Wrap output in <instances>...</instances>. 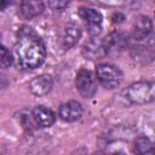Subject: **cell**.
Listing matches in <instances>:
<instances>
[{
  "instance_id": "cell-9",
  "label": "cell",
  "mask_w": 155,
  "mask_h": 155,
  "mask_svg": "<svg viewBox=\"0 0 155 155\" xmlns=\"http://www.w3.org/2000/svg\"><path fill=\"white\" fill-rule=\"evenodd\" d=\"M31 115H33V119H34L36 126L42 127V128L52 126L54 124V121H56L54 113L51 109H48V108H46L44 105L35 107L33 113H31Z\"/></svg>"
},
{
  "instance_id": "cell-11",
  "label": "cell",
  "mask_w": 155,
  "mask_h": 155,
  "mask_svg": "<svg viewBox=\"0 0 155 155\" xmlns=\"http://www.w3.org/2000/svg\"><path fill=\"white\" fill-rule=\"evenodd\" d=\"M153 30L151 19L147 16H139L133 25V36L136 40H143L149 36Z\"/></svg>"
},
{
  "instance_id": "cell-16",
  "label": "cell",
  "mask_w": 155,
  "mask_h": 155,
  "mask_svg": "<svg viewBox=\"0 0 155 155\" xmlns=\"http://www.w3.org/2000/svg\"><path fill=\"white\" fill-rule=\"evenodd\" d=\"M50 7H52L53 10H64L68 5L69 1H61V0H53V1H48L47 2Z\"/></svg>"
},
{
  "instance_id": "cell-7",
  "label": "cell",
  "mask_w": 155,
  "mask_h": 155,
  "mask_svg": "<svg viewBox=\"0 0 155 155\" xmlns=\"http://www.w3.org/2000/svg\"><path fill=\"white\" fill-rule=\"evenodd\" d=\"M82 107L76 101H68L59 107V117L67 122H74L82 116Z\"/></svg>"
},
{
  "instance_id": "cell-13",
  "label": "cell",
  "mask_w": 155,
  "mask_h": 155,
  "mask_svg": "<svg viewBox=\"0 0 155 155\" xmlns=\"http://www.w3.org/2000/svg\"><path fill=\"white\" fill-rule=\"evenodd\" d=\"M45 6L39 0H24L21 4V12L25 18H33L42 13Z\"/></svg>"
},
{
  "instance_id": "cell-18",
  "label": "cell",
  "mask_w": 155,
  "mask_h": 155,
  "mask_svg": "<svg viewBox=\"0 0 155 155\" xmlns=\"http://www.w3.org/2000/svg\"><path fill=\"white\" fill-rule=\"evenodd\" d=\"M11 2H8V1H0V10H5V7L6 6H8Z\"/></svg>"
},
{
  "instance_id": "cell-10",
  "label": "cell",
  "mask_w": 155,
  "mask_h": 155,
  "mask_svg": "<svg viewBox=\"0 0 155 155\" xmlns=\"http://www.w3.org/2000/svg\"><path fill=\"white\" fill-rule=\"evenodd\" d=\"M107 52H117L127 45V36L121 31H113L103 40Z\"/></svg>"
},
{
  "instance_id": "cell-2",
  "label": "cell",
  "mask_w": 155,
  "mask_h": 155,
  "mask_svg": "<svg viewBox=\"0 0 155 155\" xmlns=\"http://www.w3.org/2000/svg\"><path fill=\"white\" fill-rule=\"evenodd\" d=\"M127 98L133 104H147L154 101V82L153 81H138L132 84L127 88Z\"/></svg>"
},
{
  "instance_id": "cell-19",
  "label": "cell",
  "mask_w": 155,
  "mask_h": 155,
  "mask_svg": "<svg viewBox=\"0 0 155 155\" xmlns=\"http://www.w3.org/2000/svg\"><path fill=\"white\" fill-rule=\"evenodd\" d=\"M111 155H126V154L122 153V151H117V153H114V154H111Z\"/></svg>"
},
{
  "instance_id": "cell-8",
  "label": "cell",
  "mask_w": 155,
  "mask_h": 155,
  "mask_svg": "<svg viewBox=\"0 0 155 155\" xmlns=\"http://www.w3.org/2000/svg\"><path fill=\"white\" fill-rule=\"evenodd\" d=\"M52 86H53L52 78L50 75H46V74L35 76L29 82V90H30V92L33 94H35V96H39V97L47 94L51 91Z\"/></svg>"
},
{
  "instance_id": "cell-15",
  "label": "cell",
  "mask_w": 155,
  "mask_h": 155,
  "mask_svg": "<svg viewBox=\"0 0 155 155\" xmlns=\"http://www.w3.org/2000/svg\"><path fill=\"white\" fill-rule=\"evenodd\" d=\"M12 64V54L10 51L0 44V68H8Z\"/></svg>"
},
{
  "instance_id": "cell-5",
  "label": "cell",
  "mask_w": 155,
  "mask_h": 155,
  "mask_svg": "<svg viewBox=\"0 0 155 155\" xmlns=\"http://www.w3.org/2000/svg\"><path fill=\"white\" fill-rule=\"evenodd\" d=\"M80 17L84 19L87 31L92 35L96 36L101 33L102 30V15L94 8H88V7H81L79 10Z\"/></svg>"
},
{
  "instance_id": "cell-14",
  "label": "cell",
  "mask_w": 155,
  "mask_h": 155,
  "mask_svg": "<svg viewBox=\"0 0 155 155\" xmlns=\"http://www.w3.org/2000/svg\"><path fill=\"white\" fill-rule=\"evenodd\" d=\"M134 151L137 155H155L153 142L147 136H139L134 140Z\"/></svg>"
},
{
  "instance_id": "cell-4",
  "label": "cell",
  "mask_w": 155,
  "mask_h": 155,
  "mask_svg": "<svg viewBox=\"0 0 155 155\" xmlns=\"http://www.w3.org/2000/svg\"><path fill=\"white\" fill-rule=\"evenodd\" d=\"M75 86L79 93L85 98H92L97 92V81L94 75L87 69H80L75 78Z\"/></svg>"
},
{
  "instance_id": "cell-17",
  "label": "cell",
  "mask_w": 155,
  "mask_h": 155,
  "mask_svg": "<svg viewBox=\"0 0 155 155\" xmlns=\"http://www.w3.org/2000/svg\"><path fill=\"white\" fill-rule=\"evenodd\" d=\"M124 19H125V16L120 12H116V13L113 15V22L114 23H121Z\"/></svg>"
},
{
  "instance_id": "cell-12",
  "label": "cell",
  "mask_w": 155,
  "mask_h": 155,
  "mask_svg": "<svg viewBox=\"0 0 155 155\" xmlns=\"http://www.w3.org/2000/svg\"><path fill=\"white\" fill-rule=\"evenodd\" d=\"M81 38V28L75 22H69L63 33V45L65 48L73 47Z\"/></svg>"
},
{
  "instance_id": "cell-6",
  "label": "cell",
  "mask_w": 155,
  "mask_h": 155,
  "mask_svg": "<svg viewBox=\"0 0 155 155\" xmlns=\"http://www.w3.org/2000/svg\"><path fill=\"white\" fill-rule=\"evenodd\" d=\"M107 48L103 42V40L93 38L90 41H87L82 46V54L85 58L94 61V59H101L107 54Z\"/></svg>"
},
{
  "instance_id": "cell-3",
  "label": "cell",
  "mask_w": 155,
  "mask_h": 155,
  "mask_svg": "<svg viewBox=\"0 0 155 155\" xmlns=\"http://www.w3.org/2000/svg\"><path fill=\"white\" fill-rule=\"evenodd\" d=\"M96 75L101 85L107 90H113L117 87L122 81V73L121 70L108 63L98 64L96 68Z\"/></svg>"
},
{
  "instance_id": "cell-1",
  "label": "cell",
  "mask_w": 155,
  "mask_h": 155,
  "mask_svg": "<svg viewBox=\"0 0 155 155\" xmlns=\"http://www.w3.org/2000/svg\"><path fill=\"white\" fill-rule=\"evenodd\" d=\"M18 64L25 69H35L42 64L46 57V47L41 38L29 27L19 29L15 47Z\"/></svg>"
}]
</instances>
